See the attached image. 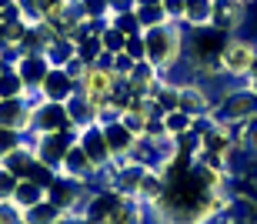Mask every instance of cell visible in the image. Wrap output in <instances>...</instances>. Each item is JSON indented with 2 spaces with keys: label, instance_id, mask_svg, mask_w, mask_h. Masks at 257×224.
Returning a JSON list of instances; mask_svg holds the SVG:
<instances>
[{
  "label": "cell",
  "instance_id": "28",
  "mask_svg": "<svg viewBox=\"0 0 257 224\" xmlns=\"http://www.w3.org/2000/svg\"><path fill=\"white\" fill-rule=\"evenodd\" d=\"M124 54L134 60V64H141V60H147V47H144V34H131V37L124 40Z\"/></svg>",
  "mask_w": 257,
  "mask_h": 224
},
{
  "label": "cell",
  "instance_id": "36",
  "mask_svg": "<svg viewBox=\"0 0 257 224\" xmlns=\"http://www.w3.org/2000/svg\"><path fill=\"white\" fill-rule=\"evenodd\" d=\"M210 224H250V221H240V217H234V214H227V211H224L217 221H210Z\"/></svg>",
  "mask_w": 257,
  "mask_h": 224
},
{
  "label": "cell",
  "instance_id": "5",
  "mask_svg": "<svg viewBox=\"0 0 257 224\" xmlns=\"http://www.w3.org/2000/svg\"><path fill=\"white\" fill-rule=\"evenodd\" d=\"M27 137V144L34 147V154H37L40 164H47L50 171H57L64 154L70 151V144L77 141V131H54V134H24Z\"/></svg>",
  "mask_w": 257,
  "mask_h": 224
},
{
  "label": "cell",
  "instance_id": "39",
  "mask_svg": "<svg viewBox=\"0 0 257 224\" xmlns=\"http://www.w3.org/2000/svg\"><path fill=\"white\" fill-rule=\"evenodd\" d=\"M137 4H164V0H137Z\"/></svg>",
  "mask_w": 257,
  "mask_h": 224
},
{
  "label": "cell",
  "instance_id": "29",
  "mask_svg": "<svg viewBox=\"0 0 257 224\" xmlns=\"http://www.w3.org/2000/svg\"><path fill=\"white\" fill-rule=\"evenodd\" d=\"M17 181H20V177H14V174L7 171V167H0V204H7V201H14Z\"/></svg>",
  "mask_w": 257,
  "mask_h": 224
},
{
  "label": "cell",
  "instance_id": "42",
  "mask_svg": "<svg viewBox=\"0 0 257 224\" xmlns=\"http://www.w3.org/2000/svg\"><path fill=\"white\" fill-rule=\"evenodd\" d=\"M144 224H147V221H144Z\"/></svg>",
  "mask_w": 257,
  "mask_h": 224
},
{
  "label": "cell",
  "instance_id": "3",
  "mask_svg": "<svg viewBox=\"0 0 257 224\" xmlns=\"http://www.w3.org/2000/svg\"><path fill=\"white\" fill-rule=\"evenodd\" d=\"M254 54H257L254 40H247L244 34H230V37L224 40V47H220V57H217L220 74L227 80H244L250 64H254Z\"/></svg>",
  "mask_w": 257,
  "mask_h": 224
},
{
  "label": "cell",
  "instance_id": "17",
  "mask_svg": "<svg viewBox=\"0 0 257 224\" xmlns=\"http://www.w3.org/2000/svg\"><path fill=\"white\" fill-rule=\"evenodd\" d=\"M47 197V187L37 184V181H30V177H24V181H17V191H14V201L10 204H17L20 211H27V207L40 204Z\"/></svg>",
  "mask_w": 257,
  "mask_h": 224
},
{
  "label": "cell",
  "instance_id": "21",
  "mask_svg": "<svg viewBox=\"0 0 257 224\" xmlns=\"http://www.w3.org/2000/svg\"><path fill=\"white\" fill-rule=\"evenodd\" d=\"M57 217H60V211L50 204L47 197H44L40 204H34V207L24 211V224H57Z\"/></svg>",
  "mask_w": 257,
  "mask_h": 224
},
{
  "label": "cell",
  "instance_id": "12",
  "mask_svg": "<svg viewBox=\"0 0 257 224\" xmlns=\"http://www.w3.org/2000/svg\"><path fill=\"white\" fill-rule=\"evenodd\" d=\"M37 94L44 100H54V104H67V100L77 94V84L64 74V67H50L47 77H44V84L37 87Z\"/></svg>",
  "mask_w": 257,
  "mask_h": 224
},
{
  "label": "cell",
  "instance_id": "37",
  "mask_svg": "<svg viewBox=\"0 0 257 224\" xmlns=\"http://www.w3.org/2000/svg\"><path fill=\"white\" fill-rule=\"evenodd\" d=\"M247 80H257V54H254V64H250V70H247Z\"/></svg>",
  "mask_w": 257,
  "mask_h": 224
},
{
  "label": "cell",
  "instance_id": "34",
  "mask_svg": "<svg viewBox=\"0 0 257 224\" xmlns=\"http://www.w3.org/2000/svg\"><path fill=\"white\" fill-rule=\"evenodd\" d=\"M134 70V60L127 54H114V77H127Z\"/></svg>",
  "mask_w": 257,
  "mask_h": 224
},
{
  "label": "cell",
  "instance_id": "10",
  "mask_svg": "<svg viewBox=\"0 0 257 224\" xmlns=\"http://www.w3.org/2000/svg\"><path fill=\"white\" fill-rule=\"evenodd\" d=\"M210 107H214V97H210V90L204 84H197V80L177 84V110H184V114H191L197 121V117H207Z\"/></svg>",
  "mask_w": 257,
  "mask_h": 224
},
{
  "label": "cell",
  "instance_id": "35",
  "mask_svg": "<svg viewBox=\"0 0 257 224\" xmlns=\"http://www.w3.org/2000/svg\"><path fill=\"white\" fill-rule=\"evenodd\" d=\"M57 224H90V221H87V214H60Z\"/></svg>",
  "mask_w": 257,
  "mask_h": 224
},
{
  "label": "cell",
  "instance_id": "41",
  "mask_svg": "<svg viewBox=\"0 0 257 224\" xmlns=\"http://www.w3.org/2000/svg\"><path fill=\"white\" fill-rule=\"evenodd\" d=\"M0 70H4V67H0Z\"/></svg>",
  "mask_w": 257,
  "mask_h": 224
},
{
  "label": "cell",
  "instance_id": "18",
  "mask_svg": "<svg viewBox=\"0 0 257 224\" xmlns=\"http://www.w3.org/2000/svg\"><path fill=\"white\" fill-rule=\"evenodd\" d=\"M210 10H214V0H187L184 4V27L197 30V27H210Z\"/></svg>",
  "mask_w": 257,
  "mask_h": 224
},
{
  "label": "cell",
  "instance_id": "2",
  "mask_svg": "<svg viewBox=\"0 0 257 224\" xmlns=\"http://www.w3.org/2000/svg\"><path fill=\"white\" fill-rule=\"evenodd\" d=\"M257 114V94L244 84V87H227L220 90V97L214 100V107H210V121H217V124H227V127H237L240 121H247V117Z\"/></svg>",
  "mask_w": 257,
  "mask_h": 224
},
{
  "label": "cell",
  "instance_id": "9",
  "mask_svg": "<svg viewBox=\"0 0 257 224\" xmlns=\"http://www.w3.org/2000/svg\"><path fill=\"white\" fill-rule=\"evenodd\" d=\"M244 17H247V4H240V0H214L210 27L220 30L224 37H230V34L244 30Z\"/></svg>",
  "mask_w": 257,
  "mask_h": 224
},
{
  "label": "cell",
  "instance_id": "8",
  "mask_svg": "<svg viewBox=\"0 0 257 224\" xmlns=\"http://www.w3.org/2000/svg\"><path fill=\"white\" fill-rule=\"evenodd\" d=\"M70 114H67V104H54V100H40L34 107V127L27 134H54V131H70ZM77 131V127H74Z\"/></svg>",
  "mask_w": 257,
  "mask_h": 224
},
{
  "label": "cell",
  "instance_id": "4",
  "mask_svg": "<svg viewBox=\"0 0 257 224\" xmlns=\"http://www.w3.org/2000/svg\"><path fill=\"white\" fill-rule=\"evenodd\" d=\"M90 197V187L84 181H74V177L54 174L47 184V201L57 207L60 214H84V204Z\"/></svg>",
  "mask_w": 257,
  "mask_h": 224
},
{
  "label": "cell",
  "instance_id": "14",
  "mask_svg": "<svg viewBox=\"0 0 257 224\" xmlns=\"http://www.w3.org/2000/svg\"><path fill=\"white\" fill-rule=\"evenodd\" d=\"M100 131H104L110 161H120V157L131 154V147H134V141H137V134H134V131H127L120 117H117V121H110V124H100Z\"/></svg>",
  "mask_w": 257,
  "mask_h": 224
},
{
  "label": "cell",
  "instance_id": "20",
  "mask_svg": "<svg viewBox=\"0 0 257 224\" xmlns=\"http://www.w3.org/2000/svg\"><path fill=\"white\" fill-rule=\"evenodd\" d=\"M44 57H47L50 67H64L67 60L74 57V40H67V37H54V40H50V47L44 50Z\"/></svg>",
  "mask_w": 257,
  "mask_h": 224
},
{
  "label": "cell",
  "instance_id": "11",
  "mask_svg": "<svg viewBox=\"0 0 257 224\" xmlns=\"http://www.w3.org/2000/svg\"><path fill=\"white\" fill-rule=\"evenodd\" d=\"M57 174H64V177H74V181H84V184H90V181H97L100 177V171L94 167V161L84 154V147L77 144H70V151L64 154V161H60V167H57Z\"/></svg>",
  "mask_w": 257,
  "mask_h": 224
},
{
  "label": "cell",
  "instance_id": "31",
  "mask_svg": "<svg viewBox=\"0 0 257 224\" xmlns=\"http://www.w3.org/2000/svg\"><path fill=\"white\" fill-rule=\"evenodd\" d=\"M0 224H24V211L17 204H0Z\"/></svg>",
  "mask_w": 257,
  "mask_h": 224
},
{
  "label": "cell",
  "instance_id": "32",
  "mask_svg": "<svg viewBox=\"0 0 257 224\" xmlns=\"http://www.w3.org/2000/svg\"><path fill=\"white\" fill-rule=\"evenodd\" d=\"M164 134H167L164 117H147V124H144V134L141 137H164Z\"/></svg>",
  "mask_w": 257,
  "mask_h": 224
},
{
  "label": "cell",
  "instance_id": "25",
  "mask_svg": "<svg viewBox=\"0 0 257 224\" xmlns=\"http://www.w3.org/2000/svg\"><path fill=\"white\" fill-rule=\"evenodd\" d=\"M124 40H127V34H120L110 24L100 30V47H104V54H124Z\"/></svg>",
  "mask_w": 257,
  "mask_h": 224
},
{
  "label": "cell",
  "instance_id": "15",
  "mask_svg": "<svg viewBox=\"0 0 257 224\" xmlns=\"http://www.w3.org/2000/svg\"><path fill=\"white\" fill-rule=\"evenodd\" d=\"M14 70L20 74V80L27 84V94H30V90H37L40 84H44L50 64H47V57H44V54H20V60L14 64Z\"/></svg>",
  "mask_w": 257,
  "mask_h": 224
},
{
  "label": "cell",
  "instance_id": "16",
  "mask_svg": "<svg viewBox=\"0 0 257 224\" xmlns=\"http://www.w3.org/2000/svg\"><path fill=\"white\" fill-rule=\"evenodd\" d=\"M67 114H70V124H74L77 131H84V127H94L97 124V114H100V110H97L94 104L77 90L74 97L67 100Z\"/></svg>",
  "mask_w": 257,
  "mask_h": 224
},
{
  "label": "cell",
  "instance_id": "22",
  "mask_svg": "<svg viewBox=\"0 0 257 224\" xmlns=\"http://www.w3.org/2000/svg\"><path fill=\"white\" fill-rule=\"evenodd\" d=\"M0 97H27V84L20 80V74L14 67L0 70Z\"/></svg>",
  "mask_w": 257,
  "mask_h": 224
},
{
  "label": "cell",
  "instance_id": "19",
  "mask_svg": "<svg viewBox=\"0 0 257 224\" xmlns=\"http://www.w3.org/2000/svg\"><path fill=\"white\" fill-rule=\"evenodd\" d=\"M234 144H237L247 157L257 161V114L247 117V121H240V124L234 127Z\"/></svg>",
  "mask_w": 257,
  "mask_h": 224
},
{
  "label": "cell",
  "instance_id": "1",
  "mask_svg": "<svg viewBox=\"0 0 257 224\" xmlns=\"http://www.w3.org/2000/svg\"><path fill=\"white\" fill-rule=\"evenodd\" d=\"M184 40L187 27L181 20H164L157 27L144 30V47H147V64H151L161 77H171L184 60Z\"/></svg>",
  "mask_w": 257,
  "mask_h": 224
},
{
  "label": "cell",
  "instance_id": "27",
  "mask_svg": "<svg viewBox=\"0 0 257 224\" xmlns=\"http://www.w3.org/2000/svg\"><path fill=\"white\" fill-rule=\"evenodd\" d=\"M20 144H27V137L20 134V131H10V127H0V161L10 154V151H17Z\"/></svg>",
  "mask_w": 257,
  "mask_h": 224
},
{
  "label": "cell",
  "instance_id": "23",
  "mask_svg": "<svg viewBox=\"0 0 257 224\" xmlns=\"http://www.w3.org/2000/svg\"><path fill=\"white\" fill-rule=\"evenodd\" d=\"M134 14H137V24H141V34L147 27H157V24L167 20V14H164L161 4H134Z\"/></svg>",
  "mask_w": 257,
  "mask_h": 224
},
{
  "label": "cell",
  "instance_id": "30",
  "mask_svg": "<svg viewBox=\"0 0 257 224\" xmlns=\"http://www.w3.org/2000/svg\"><path fill=\"white\" fill-rule=\"evenodd\" d=\"M64 74H67L70 80H74L77 87H80V80H84V74H87V64H84L80 57H70V60L64 64Z\"/></svg>",
  "mask_w": 257,
  "mask_h": 224
},
{
  "label": "cell",
  "instance_id": "24",
  "mask_svg": "<svg viewBox=\"0 0 257 224\" xmlns=\"http://www.w3.org/2000/svg\"><path fill=\"white\" fill-rule=\"evenodd\" d=\"M164 127H167V134L177 137V134H187L194 127V117L184 114V110H171V114H164Z\"/></svg>",
  "mask_w": 257,
  "mask_h": 224
},
{
  "label": "cell",
  "instance_id": "13",
  "mask_svg": "<svg viewBox=\"0 0 257 224\" xmlns=\"http://www.w3.org/2000/svg\"><path fill=\"white\" fill-rule=\"evenodd\" d=\"M77 144L84 147V154L94 161L97 171H104V167L110 164V151H107V141H104V131H100V124L77 131Z\"/></svg>",
  "mask_w": 257,
  "mask_h": 224
},
{
  "label": "cell",
  "instance_id": "7",
  "mask_svg": "<svg viewBox=\"0 0 257 224\" xmlns=\"http://www.w3.org/2000/svg\"><path fill=\"white\" fill-rule=\"evenodd\" d=\"M117 77H114V70H107V67H97V64H90L84 74V80H80V94H84L90 104H94L97 110H104L107 107V100H110V90H114Z\"/></svg>",
  "mask_w": 257,
  "mask_h": 224
},
{
  "label": "cell",
  "instance_id": "26",
  "mask_svg": "<svg viewBox=\"0 0 257 224\" xmlns=\"http://www.w3.org/2000/svg\"><path fill=\"white\" fill-rule=\"evenodd\" d=\"M107 24L117 27L120 34H127V37H131V34H141V24H137V14H134V10H127V14H110Z\"/></svg>",
  "mask_w": 257,
  "mask_h": 224
},
{
  "label": "cell",
  "instance_id": "40",
  "mask_svg": "<svg viewBox=\"0 0 257 224\" xmlns=\"http://www.w3.org/2000/svg\"><path fill=\"white\" fill-rule=\"evenodd\" d=\"M240 4H250V0H240Z\"/></svg>",
  "mask_w": 257,
  "mask_h": 224
},
{
  "label": "cell",
  "instance_id": "33",
  "mask_svg": "<svg viewBox=\"0 0 257 224\" xmlns=\"http://www.w3.org/2000/svg\"><path fill=\"white\" fill-rule=\"evenodd\" d=\"M184 4H187V0H164L161 7H164V14H167V20H184Z\"/></svg>",
  "mask_w": 257,
  "mask_h": 224
},
{
  "label": "cell",
  "instance_id": "6",
  "mask_svg": "<svg viewBox=\"0 0 257 224\" xmlns=\"http://www.w3.org/2000/svg\"><path fill=\"white\" fill-rule=\"evenodd\" d=\"M40 94L30 90L27 97H0V127H10V131H20L27 134L34 127V107L40 104Z\"/></svg>",
  "mask_w": 257,
  "mask_h": 224
},
{
  "label": "cell",
  "instance_id": "38",
  "mask_svg": "<svg viewBox=\"0 0 257 224\" xmlns=\"http://www.w3.org/2000/svg\"><path fill=\"white\" fill-rule=\"evenodd\" d=\"M247 87H250V90H254V94H257V80H247Z\"/></svg>",
  "mask_w": 257,
  "mask_h": 224
}]
</instances>
